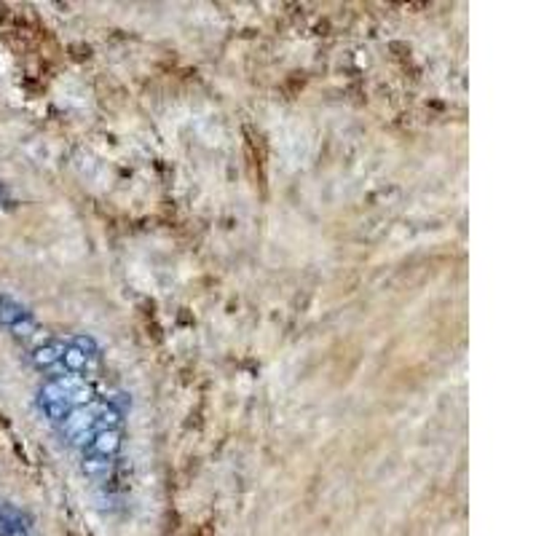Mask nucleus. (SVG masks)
Masks as SVG:
<instances>
[{"mask_svg":"<svg viewBox=\"0 0 536 536\" xmlns=\"http://www.w3.org/2000/svg\"><path fill=\"white\" fill-rule=\"evenodd\" d=\"M196 536H215V531H212V526H210V523H204V526H199V529H196Z\"/></svg>","mask_w":536,"mask_h":536,"instance_id":"nucleus-2","label":"nucleus"},{"mask_svg":"<svg viewBox=\"0 0 536 536\" xmlns=\"http://www.w3.org/2000/svg\"><path fill=\"white\" fill-rule=\"evenodd\" d=\"M244 150H247V159H250V170H253V178L258 185H266V175H263V167H266V145H263V137L253 129H244Z\"/></svg>","mask_w":536,"mask_h":536,"instance_id":"nucleus-1","label":"nucleus"}]
</instances>
